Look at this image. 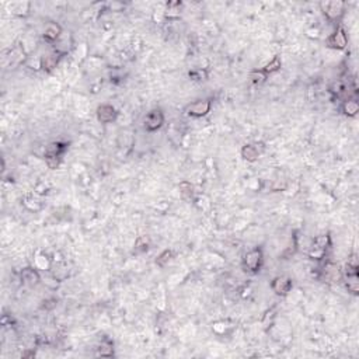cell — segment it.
Wrapping results in <instances>:
<instances>
[{
    "label": "cell",
    "mask_w": 359,
    "mask_h": 359,
    "mask_svg": "<svg viewBox=\"0 0 359 359\" xmlns=\"http://www.w3.org/2000/svg\"><path fill=\"white\" fill-rule=\"evenodd\" d=\"M331 244H333V241H331L330 233H323V235L316 236L313 243L310 245V250H309V258L316 260V261H323Z\"/></svg>",
    "instance_id": "obj_1"
},
{
    "label": "cell",
    "mask_w": 359,
    "mask_h": 359,
    "mask_svg": "<svg viewBox=\"0 0 359 359\" xmlns=\"http://www.w3.org/2000/svg\"><path fill=\"white\" fill-rule=\"evenodd\" d=\"M317 279L321 280V282H325V283H338L340 280H342V270L340 268L338 264L327 260L319 268Z\"/></svg>",
    "instance_id": "obj_2"
},
{
    "label": "cell",
    "mask_w": 359,
    "mask_h": 359,
    "mask_svg": "<svg viewBox=\"0 0 359 359\" xmlns=\"http://www.w3.org/2000/svg\"><path fill=\"white\" fill-rule=\"evenodd\" d=\"M263 263L264 253L261 247H255L253 250L247 251L243 255V261H241L244 271L248 272V274H257V272H260L261 267H263Z\"/></svg>",
    "instance_id": "obj_3"
},
{
    "label": "cell",
    "mask_w": 359,
    "mask_h": 359,
    "mask_svg": "<svg viewBox=\"0 0 359 359\" xmlns=\"http://www.w3.org/2000/svg\"><path fill=\"white\" fill-rule=\"evenodd\" d=\"M320 9L330 23H340L345 14L347 4L344 1H321Z\"/></svg>",
    "instance_id": "obj_4"
},
{
    "label": "cell",
    "mask_w": 359,
    "mask_h": 359,
    "mask_svg": "<svg viewBox=\"0 0 359 359\" xmlns=\"http://www.w3.org/2000/svg\"><path fill=\"white\" fill-rule=\"evenodd\" d=\"M348 42H350L348 33L342 26L337 27L333 34L328 35L325 40V45L330 49H335V51H344L348 46Z\"/></svg>",
    "instance_id": "obj_5"
},
{
    "label": "cell",
    "mask_w": 359,
    "mask_h": 359,
    "mask_svg": "<svg viewBox=\"0 0 359 359\" xmlns=\"http://www.w3.org/2000/svg\"><path fill=\"white\" fill-rule=\"evenodd\" d=\"M212 104V98H199L188 105L185 113L191 118H203L210 113Z\"/></svg>",
    "instance_id": "obj_6"
},
{
    "label": "cell",
    "mask_w": 359,
    "mask_h": 359,
    "mask_svg": "<svg viewBox=\"0 0 359 359\" xmlns=\"http://www.w3.org/2000/svg\"><path fill=\"white\" fill-rule=\"evenodd\" d=\"M164 121H166L164 113L160 108H155V110H152L145 117V120H143V128H145V131L150 132V133L152 132H158L164 125Z\"/></svg>",
    "instance_id": "obj_7"
},
{
    "label": "cell",
    "mask_w": 359,
    "mask_h": 359,
    "mask_svg": "<svg viewBox=\"0 0 359 359\" xmlns=\"http://www.w3.org/2000/svg\"><path fill=\"white\" fill-rule=\"evenodd\" d=\"M292 288H293V282L286 275L275 277L271 282L272 292L275 295H278V296H286L290 290H292Z\"/></svg>",
    "instance_id": "obj_8"
},
{
    "label": "cell",
    "mask_w": 359,
    "mask_h": 359,
    "mask_svg": "<svg viewBox=\"0 0 359 359\" xmlns=\"http://www.w3.org/2000/svg\"><path fill=\"white\" fill-rule=\"evenodd\" d=\"M342 279L345 283V288L350 292L351 295L358 296L359 293V270H350L345 268L342 271Z\"/></svg>",
    "instance_id": "obj_9"
},
{
    "label": "cell",
    "mask_w": 359,
    "mask_h": 359,
    "mask_svg": "<svg viewBox=\"0 0 359 359\" xmlns=\"http://www.w3.org/2000/svg\"><path fill=\"white\" fill-rule=\"evenodd\" d=\"M63 56H65L63 53H61L59 51H56V49H53V51L44 55V56L40 59V69L42 70V72H45V73H51V72L59 65V62H61V59Z\"/></svg>",
    "instance_id": "obj_10"
},
{
    "label": "cell",
    "mask_w": 359,
    "mask_h": 359,
    "mask_svg": "<svg viewBox=\"0 0 359 359\" xmlns=\"http://www.w3.org/2000/svg\"><path fill=\"white\" fill-rule=\"evenodd\" d=\"M264 150L265 148L263 143H247L241 148V158L248 163H254L263 155Z\"/></svg>",
    "instance_id": "obj_11"
},
{
    "label": "cell",
    "mask_w": 359,
    "mask_h": 359,
    "mask_svg": "<svg viewBox=\"0 0 359 359\" xmlns=\"http://www.w3.org/2000/svg\"><path fill=\"white\" fill-rule=\"evenodd\" d=\"M118 117V111L115 110L114 105L101 104L97 108V120L101 123L114 122Z\"/></svg>",
    "instance_id": "obj_12"
},
{
    "label": "cell",
    "mask_w": 359,
    "mask_h": 359,
    "mask_svg": "<svg viewBox=\"0 0 359 359\" xmlns=\"http://www.w3.org/2000/svg\"><path fill=\"white\" fill-rule=\"evenodd\" d=\"M63 35V30H62V27L58 24V23H49L48 26L45 27V31H44V40L45 42H48L49 45H55L59 40H61V37Z\"/></svg>",
    "instance_id": "obj_13"
},
{
    "label": "cell",
    "mask_w": 359,
    "mask_h": 359,
    "mask_svg": "<svg viewBox=\"0 0 359 359\" xmlns=\"http://www.w3.org/2000/svg\"><path fill=\"white\" fill-rule=\"evenodd\" d=\"M69 148V143L66 142H52L46 146L44 158H58L62 159L66 150Z\"/></svg>",
    "instance_id": "obj_14"
},
{
    "label": "cell",
    "mask_w": 359,
    "mask_h": 359,
    "mask_svg": "<svg viewBox=\"0 0 359 359\" xmlns=\"http://www.w3.org/2000/svg\"><path fill=\"white\" fill-rule=\"evenodd\" d=\"M341 113L345 117H348V118H354V117L358 115L359 103L358 100H357V97H350V98H345L342 101Z\"/></svg>",
    "instance_id": "obj_15"
},
{
    "label": "cell",
    "mask_w": 359,
    "mask_h": 359,
    "mask_svg": "<svg viewBox=\"0 0 359 359\" xmlns=\"http://www.w3.org/2000/svg\"><path fill=\"white\" fill-rule=\"evenodd\" d=\"M20 277H21V280H23L26 285H30V286L38 285L40 280H41L40 272L37 271L35 267H27V268H24V270L21 271V274H20Z\"/></svg>",
    "instance_id": "obj_16"
},
{
    "label": "cell",
    "mask_w": 359,
    "mask_h": 359,
    "mask_svg": "<svg viewBox=\"0 0 359 359\" xmlns=\"http://www.w3.org/2000/svg\"><path fill=\"white\" fill-rule=\"evenodd\" d=\"M181 9H183L181 1H170V3H167L166 10L163 11V16L168 20H177L181 14Z\"/></svg>",
    "instance_id": "obj_17"
},
{
    "label": "cell",
    "mask_w": 359,
    "mask_h": 359,
    "mask_svg": "<svg viewBox=\"0 0 359 359\" xmlns=\"http://www.w3.org/2000/svg\"><path fill=\"white\" fill-rule=\"evenodd\" d=\"M97 355L98 357H113L114 355V342L108 338H104L101 344L97 348Z\"/></svg>",
    "instance_id": "obj_18"
},
{
    "label": "cell",
    "mask_w": 359,
    "mask_h": 359,
    "mask_svg": "<svg viewBox=\"0 0 359 359\" xmlns=\"http://www.w3.org/2000/svg\"><path fill=\"white\" fill-rule=\"evenodd\" d=\"M280 68H282V59H280L279 55H277V56H274V59H272L271 62H268L264 68H261V69H263V72L267 75V76H270L272 73H275V72L280 70Z\"/></svg>",
    "instance_id": "obj_19"
},
{
    "label": "cell",
    "mask_w": 359,
    "mask_h": 359,
    "mask_svg": "<svg viewBox=\"0 0 359 359\" xmlns=\"http://www.w3.org/2000/svg\"><path fill=\"white\" fill-rule=\"evenodd\" d=\"M173 258H174V251H173V250H170V248H167V250L161 251V253L158 255V258H156V264H158L160 268H164L167 264L170 263Z\"/></svg>",
    "instance_id": "obj_20"
},
{
    "label": "cell",
    "mask_w": 359,
    "mask_h": 359,
    "mask_svg": "<svg viewBox=\"0 0 359 359\" xmlns=\"http://www.w3.org/2000/svg\"><path fill=\"white\" fill-rule=\"evenodd\" d=\"M149 248H150V241L148 237L140 236L136 239V241H135V253L142 254V253H146Z\"/></svg>",
    "instance_id": "obj_21"
},
{
    "label": "cell",
    "mask_w": 359,
    "mask_h": 359,
    "mask_svg": "<svg viewBox=\"0 0 359 359\" xmlns=\"http://www.w3.org/2000/svg\"><path fill=\"white\" fill-rule=\"evenodd\" d=\"M275 317H277V315H275V307H272V309H270L265 315H264L263 317V327H264V330L265 331H268L270 328H271L272 325H274V321H275Z\"/></svg>",
    "instance_id": "obj_22"
},
{
    "label": "cell",
    "mask_w": 359,
    "mask_h": 359,
    "mask_svg": "<svg viewBox=\"0 0 359 359\" xmlns=\"http://www.w3.org/2000/svg\"><path fill=\"white\" fill-rule=\"evenodd\" d=\"M267 79H268V76L264 73L263 69H255L250 73V80H251L254 84H258V86H260V84H264V83L267 81Z\"/></svg>",
    "instance_id": "obj_23"
},
{
    "label": "cell",
    "mask_w": 359,
    "mask_h": 359,
    "mask_svg": "<svg viewBox=\"0 0 359 359\" xmlns=\"http://www.w3.org/2000/svg\"><path fill=\"white\" fill-rule=\"evenodd\" d=\"M35 268L37 270H49L51 268V258L45 254H38L35 258Z\"/></svg>",
    "instance_id": "obj_24"
},
{
    "label": "cell",
    "mask_w": 359,
    "mask_h": 359,
    "mask_svg": "<svg viewBox=\"0 0 359 359\" xmlns=\"http://www.w3.org/2000/svg\"><path fill=\"white\" fill-rule=\"evenodd\" d=\"M188 76L191 78V80H195V81H202V80L208 79V70L205 69H195L188 72Z\"/></svg>",
    "instance_id": "obj_25"
},
{
    "label": "cell",
    "mask_w": 359,
    "mask_h": 359,
    "mask_svg": "<svg viewBox=\"0 0 359 359\" xmlns=\"http://www.w3.org/2000/svg\"><path fill=\"white\" fill-rule=\"evenodd\" d=\"M178 188H180V193H181V195L184 198H191L193 197L194 187L190 181H181L180 185H178Z\"/></svg>",
    "instance_id": "obj_26"
},
{
    "label": "cell",
    "mask_w": 359,
    "mask_h": 359,
    "mask_svg": "<svg viewBox=\"0 0 359 359\" xmlns=\"http://www.w3.org/2000/svg\"><path fill=\"white\" fill-rule=\"evenodd\" d=\"M345 268H350V270H359V263H358V254L357 253H352L347 261Z\"/></svg>",
    "instance_id": "obj_27"
},
{
    "label": "cell",
    "mask_w": 359,
    "mask_h": 359,
    "mask_svg": "<svg viewBox=\"0 0 359 359\" xmlns=\"http://www.w3.org/2000/svg\"><path fill=\"white\" fill-rule=\"evenodd\" d=\"M107 7L110 9V11H121V10L125 9V4H123V3H118V1H114V3H110V4H107Z\"/></svg>",
    "instance_id": "obj_28"
},
{
    "label": "cell",
    "mask_w": 359,
    "mask_h": 359,
    "mask_svg": "<svg viewBox=\"0 0 359 359\" xmlns=\"http://www.w3.org/2000/svg\"><path fill=\"white\" fill-rule=\"evenodd\" d=\"M321 34V31H320V28H317V27H313V28H310V30H307L306 31V35L309 38H315L317 40Z\"/></svg>",
    "instance_id": "obj_29"
}]
</instances>
